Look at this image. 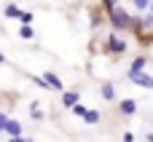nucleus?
I'll return each instance as SVG.
<instances>
[{"label":"nucleus","mask_w":153,"mask_h":142,"mask_svg":"<svg viewBox=\"0 0 153 142\" xmlns=\"http://www.w3.org/2000/svg\"><path fill=\"white\" fill-rule=\"evenodd\" d=\"M148 3H151V0H134V5H137L140 11H145V8H148Z\"/></svg>","instance_id":"obj_16"},{"label":"nucleus","mask_w":153,"mask_h":142,"mask_svg":"<svg viewBox=\"0 0 153 142\" xmlns=\"http://www.w3.org/2000/svg\"><path fill=\"white\" fill-rule=\"evenodd\" d=\"M124 142H134V134H132V132H126V134H124Z\"/></svg>","instance_id":"obj_18"},{"label":"nucleus","mask_w":153,"mask_h":142,"mask_svg":"<svg viewBox=\"0 0 153 142\" xmlns=\"http://www.w3.org/2000/svg\"><path fill=\"white\" fill-rule=\"evenodd\" d=\"M118 110H121L126 118H129V115H134V113H137V99H132V97H129V99H121Z\"/></svg>","instance_id":"obj_3"},{"label":"nucleus","mask_w":153,"mask_h":142,"mask_svg":"<svg viewBox=\"0 0 153 142\" xmlns=\"http://www.w3.org/2000/svg\"><path fill=\"white\" fill-rule=\"evenodd\" d=\"M8 142H32V140H27V137H22V134H16V137H11Z\"/></svg>","instance_id":"obj_17"},{"label":"nucleus","mask_w":153,"mask_h":142,"mask_svg":"<svg viewBox=\"0 0 153 142\" xmlns=\"http://www.w3.org/2000/svg\"><path fill=\"white\" fill-rule=\"evenodd\" d=\"M19 38H22V40H32V38H35V30H32V24H22V30H19Z\"/></svg>","instance_id":"obj_9"},{"label":"nucleus","mask_w":153,"mask_h":142,"mask_svg":"<svg viewBox=\"0 0 153 142\" xmlns=\"http://www.w3.org/2000/svg\"><path fill=\"white\" fill-rule=\"evenodd\" d=\"M100 91H102V99H108V102H113V99H116V86H113L110 81H105Z\"/></svg>","instance_id":"obj_7"},{"label":"nucleus","mask_w":153,"mask_h":142,"mask_svg":"<svg viewBox=\"0 0 153 142\" xmlns=\"http://www.w3.org/2000/svg\"><path fill=\"white\" fill-rule=\"evenodd\" d=\"M3 13H5V19H16V16L22 13V8H19V5H13V3H8Z\"/></svg>","instance_id":"obj_11"},{"label":"nucleus","mask_w":153,"mask_h":142,"mask_svg":"<svg viewBox=\"0 0 153 142\" xmlns=\"http://www.w3.org/2000/svg\"><path fill=\"white\" fill-rule=\"evenodd\" d=\"M110 21L116 24V30H126V27L132 24L129 13H126L124 8H110Z\"/></svg>","instance_id":"obj_1"},{"label":"nucleus","mask_w":153,"mask_h":142,"mask_svg":"<svg viewBox=\"0 0 153 142\" xmlns=\"http://www.w3.org/2000/svg\"><path fill=\"white\" fill-rule=\"evenodd\" d=\"M78 99H81V94H78V91H65V94H62V105H65V107H73Z\"/></svg>","instance_id":"obj_8"},{"label":"nucleus","mask_w":153,"mask_h":142,"mask_svg":"<svg viewBox=\"0 0 153 142\" xmlns=\"http://www.w3.org/2000/svg\"><path fill=\"white\" fill-rule=\"evenodd\" d=\"M83 113H86V107H83V105H78V102H75V105H73V115H78V118H81V115H83Z\"/></svg>","instance_id":"obj_15"},{"label":"nucleus","mask_w":153,"mask_h":142,"mask_svg":"<svg viewBox=\"0 0 153 142\" xmlns=\"http://www.w3.org/2000/svg\"><path fill=\"white\" fill-rule=\"evenodd\" d=\"M145 62H148L145 56H137V59L132 62V67H129V72H137V70H143V67H145Z\"/></svg>","instance_id":"obj_12"},{"label":"nucleus","mask_w":153,"mask_h":142,"mask_svg":"<svg viewBox=\"0 0 153 142\" xmlns=\"http://www.w3.org/2000/svg\"><path fill=\"white\" fill-rule=\"evenodd\" d=\"M81 118H83L86 124H100V118H102V115H100V110H86Z\"/></svg>","instance_id":"obj_10"},{"label":"nucleus","mask_w":153,"mask_h":142,"mask_svg":"<svg viewBox=\"0 0 153 142\" xmlns=\"http://www.w3.org/2000/svg\"><path fill=\"white\" fill-rule=\"evenodd\" d=\"M148 11H151V16H153V0H151V3H148Z\"/></svg>","instance_id":"obj_20"},{"label":"nucleus","mask_w":153,"mask_h":142,"mask_svg":"<svg viewBox=\"0 0 153 142\" xmlns=\"http://www.w3.org/2000/svg\"><path fill=\"white\" fill-rule=\"evenodd\" d=\"M43 83H46L48 89L62 91V81H59V78H56V72H51V70H48V72H43Z\"/></svg>","instance_id":"obj_4"},{"label":"nucleus","mask_w":153,"mask_h":142,"mask_svg":"<svg viewBox=\"0 0 153 142\" xmlns=\"http://www.w3.org/2000/svg\"><path fill=\"white\" fill-rule=\"evenodd\" d=\"M129 81H132L134 86H140V89H153V75L143 72V70H137V72H129Z\"/></svg>","instance_id":"obj_2"},{"label":"nucleus","mask_w":153,"mask_h":142,"mask_svg":"<svg viewBox=\"0 0 153 142\" xmlns=\"http://www.w3.org/2000/svg\"><path fill=\"white\" fill-rule=\"evenodd\" d=\"M30 110H32V121H43V113H40L38 102H32V105H30Z\"/></svg>","instance_id":"obj_13"},{"label":"nucleus","mask_w":153,"mask_h":142,"mask_svg":"<svg viewBox=\"0 0 153 142\" xmlns=\"http://www.w3.org/2000/svg\"><path fill=\"white\" fill-rule=\"evenodd\" d=\"M3 62H5V56H3V54H0V64H3Z\"/></svg>","instance_id":"obj_22"},{"label":"nucleus","mask_w":153,"mask_h":142,"mask_svg":"<svg viewBox=\"0 0 153 142\" xmlns=\"http://www.w3.org/2000/svg\"><path fill=\"white\" fill-rule=\"evenodd\" d=\"M5 121H8V118H5V115L0 113V132H3V126H5Z\"/></svg>","instance_id":"obj_19"},{"label":"nucleus","mask_w":153,"mask_h":142,"mask_svg":"<svg viewBox=\"0 0 153 142\" xmlns=\"http://www.w3.org/2000/svg\"><path fill=\"white\" fill-rule=\"evenodd\" d=\"M3 132H5L8 137H16V134H22V124L8 118V121H5V126H3Z\"/></svg>","instance_id":"obj_6"},{"label":"nucleus","mask_w":153,"mask_h":142,"mask_svg":"<svg viewBox=\"0 0 153 142\" xmlns=\"http://www.w3.org/2000/svg\"><path fill=\"white\" fill-rule=\"evenodd\" d=\"M145 140H148V142H153V132H151V134H148V137H145Z\"/></svg>","instance_id":"obj_21"},{"label":"nucleus","mask_w":153,"mask_h":142,"mask_svg":"<svg viewBox=\"0 0 153 142\" xmlns=\"http://www.w3.org/2000/svg\"><path fill=\"white\" fill-rule=\"evenodd\" d=\"M16 19H22V24H32V11H22Z\"/></svg>","instance_id":"obj_14"},{"label":"nucleus","mask_w":153,"mask_h":142,"mask_svg":"<svg viewBox=\"0 0 153 142\" xmlns=\"http://www.w3.org/2000/svg\"><path fill=\"white\" fill-rule=\"evenodd\" d=\"M108 46H110V51H113V54H124V51H126V43H124L121 38H116V35H110Z\"/></svg>","instance_id":"obj_5"}]
</instances>
